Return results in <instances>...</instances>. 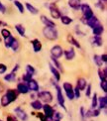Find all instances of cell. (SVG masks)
Returning a JSON list of instances; mask_svg holds the SVG:
<instances>
[{"mask_svg":"<svg viewBox=\"0 0 107 121\" xmlns=\"http://www.w3.org/2000/svg\"><path fill=\"white\" fill-rule=\"evenodd\" d=\"M43 35L46 39L50 41H56L59 38V32L57 28H51V27H45L43 29Z\"/></svg>","mask_w":107,"mask_h":121,"instance_id":"obj_1","label":"cell"},{"mask_svg":"<svg viewBox=\"0 0 107 121\" xmlns=\"http://www.w3.org/2000/svg\"><path fill=\"white\" fill-rule=\"evenodd\" d=\"M54 86L57 90V101H58V104L60 107H62L64 110H67V107H65V98H64V95L63 94V90H62V87L55 82L54 83Z\"/></svg>","mask_w":107,"mask_h":121,"instance_id":"obj_2","label":"cell"},{"mask_svg":"<svg viewBox=\"0 0 107 121\" xmlns=\"http://www.w3.org/2000/svg\"><path fill=\"white\" fill-rule=\"evenodd\" d=\"M80 10L82 12V21L85 24V21H87L88 19H90L92 16H94V13L92 11V9L88 4L83 3L80 5Z\"/></svg>","mask_w":107,"mask_h":121,"instance_id":"obj_3","label":"cell"},{"mask_svg":"<svg viewBox=\"0 0 107 121\" xmlns=\"http://www.w3.org/2000/svg\"><path fill=\"white\" fill-rule=\"evenodd\" d=\"M37 97L43 103H49L50 104L54 100V95L52 94L51 91H49V90H43V91L37 92Z\"/></svg>","mask_w":107,"mask_h":121,"instance_id":"obj_4","label":"cell"},{"mask_svg":"<svg viewBox=\"0 0 107 121\" xmlns=\"http://www.w3.org/2000/svg\"><path fill=\"white\" fill-rule=\"evenodd\" d=\"M13 111H14V115L17 117L18 120H20V121H28L29 115H28V113L25 111V110L21 106L15 107L13 109Z\"/></svg>","mask_w":107,"mask_h":121,"instance_id":"obj_5","label":"cell"},{"mask_svg":"<svg viewBox=\"0 0 107 121\" xmlns=\"http://www.w3.org/2000/svg\"><path fill=\"white\" fill-rule=\"evenodd\" d=\"M42 110H43V113L45 114V116L47 119L49 120H53V117H54V113H55V108L50 105L49 103H43V107H42Z\"/></svg>","mask_w":107,"mask_h":121,"instance_id":"obj_6","label":"cell"},{"mask_svg":"<svg viewBox=\"0 0 107 121\" xmlns=\"http://www.w3.org/2000/svg\"><path fill=\"white\" fill-rule=\"evenodd\" d=\"M63 89L64 90V93L67 95V97L69 100H73L74 99V94H73V86L70 82H65L63 83Z\"/></svg>","mask_w":107,"mask_h":121,"instance_id":"obj_7","label":"cell"},{"mask_svg":"<svg viewBox=\"0 0 107 121\" xmlns=\"http://www.w3.org/2000/svg\"><path fill=\"white\" fill-rule=\"evenodd\" d=\"M50 52H51V57L54 59H57V60L60 59L64 55V50L60 45H55L54 47H52Z\"/></svg>","mask_w":107,"mask_h":121,"instance_id":"obj_8","label":"cell"},{"mask_svg":"<svg viewBox=\"0 0 107 121\" xmlns=\"http://www.w3.org/2000/svg\"><path fill=\"white\" fill-rule=\"evenodd\" d=\"M48 7L50 9L51 16H52L53 19H60L62 17V12L60 11V9L58 8V6L55 3H51Z\"/></svg>","mask_w":107,"mask_h":121,"instance_id":"obj_9","label":"cell"},{"mask_svg":"<svg viewBox=\"0 0 107 121\" xmlns=\"http://www.w3.org/2000/svg\"><path fill=\"white\" fill-rule=\"evenodd\" d=\"M27 85H28V88H29L30 91L36 92V93L39 92V90H40V85H39L38 82H37L36 79L32 78V79L27 83Z\"/></svg>","mask_w":107,"mask_h":121,"instance_id":"obj_10","label":"cell"},{"mask_svg":"<svg viewBox=\"0 0 107 121\" xmlns=\"http://www.w3.org/2000/svg\"><path fill=\"white\" fill-rule=\"evenodd\" d=\"M40 19H41V22L45 25V27H51V28H55L56 27L55 21H53L52 19L48 18L46 15H41Z\"/></svg>","mask_w":107,"mask_h":121,"instance_id":"obj_11","label":"cell"},{"mask_svg":"<svg viewBox=\"0 0 107 121\" xmlns=\"http://www.w3.org/2000/svg\"><path fill=\"white\" fill-rule=\"evenodd\" d=\"M5 95L9 98V100L12 102H15L16 100L18 99V92L16 91L15 89H11V88H9L6 90V93H5Z\"/></svg>","mask_w":107,"mask_h":121,"instance_id":"obj_12","label":"cell"},{"mask_svg":"<svg viewBox=\"0 0 107 121\" xmlns=\"http://www.w3.org/2000/svg\"><path fill=\"white\" fill-rule=\"evenodd\" d=\"M16 91L20 94H27L29 93V88H28V85L27 83L25 82H19L16 86Z\"/></svg>","mask_w":107,"mask_h":121,"instance_id":"obj_13","label":"cell"},{"mask_svg":"<svg viewBox=\"0 0 107 121\" xmlns=\"http://www.w3.org/2000/svg\"><path fill=\"white\" fill-rule=\"evenodd\" d=\"M49 69H50V72L52 73V74H53V77H54L56 82H60V70L56 69L51 63L49 64Z\"/></svg>","mask_w":107,"mask_h":121,"instance_id":"obj_14","label":"cell"},{"mask_svg":"<svg viewBox=\"0 0 107 121\" xmlns=\"http://www.w3.org/2000/svg\"><path fill=\"white\" fill-rule=\"evenodd\" d=\"M64 56L67 60H73L75 58V51L73 48H69L64 51Z\"/></svg>","mask_w":107,"mask_h":121,"instance_id":"obj_15","label":"cell"},{"mask_svg":"<svg viewBox=\"0 0 107 121\" xmlns=\"http://www.w3.org/2000/svg\"><path fill=\"white\" fill-rule=\"evenodd\" d=\"M97 108L100 109L101 111L107 108V97L106 95L98 97V104H97Z\"/></svg>","mask_w":107,"mask_h":121,"instance_id":"obj_16","label":"cell"},{"mask_svg":"<svg viewBox=\"0 0 107 121\" xmlns=\"http://www.w3.org/2000/svg\"><path fill=\"white\" fill-rule=\"evenodd\" d=\"M90 43L95 47H102L103 46V39L101 36H93L90 39Z\"/></svg>","mask_w":107,"mask_h":121,"instance_id":"obj_17","label":"cell"},{"mask_svg":"<svg viewBox=\"0 0 107 121\" xmlns=\"http://www.w3.org/2000/svg\"><path fill=\"white\" fill-rule=\"evenodd\" d=\"M31 44H32V47H33V51L35 53H39L41 52V50H42V43L39 39H34L31 41Z\"/></svg>","mask_w":107,"mask_h":121,"instance_id":"obj_18","label":"cell"},{"mask_svg":"<svg viewBox=\"0 0 107 121\" xmlns=\"http://www.w3.org/2000/svg\"><path fill=\"white\" fill-rule=\"evenodd\" d=\"M67 40H68V44H70L71 46H73V47H75V48H77V49H80L81 48V46H80V44H79V42L76 40L73 35H70V34H68V36H67Z\"/></svg>","mask_w":107,"mask_h":121,"instance_id":"obj_19","label":"cell"},{"mask_svg":"<svg viewBox=\"0 0 107 121\" xmlns=\"http://www.w3.org/2000/svg\"><path fill=\"white\" fill-rule=\"evenodd\" d=\"M85 24L87 25L89 28L93 29L95 26H97L98 24H100V22H99V20L97 19V17H96V16H92L90 19H88L87 21H85Z\"/></svg>","mask_w":107,"mask_h":121,"instance_id":"obj_20","label":"cell"},{"mask_svg":"<svg viewBox=\"0 0 107 121\" xmlns=\"http://www.w3.org/2000/svg\"><path fill=\"white\" fill-rule=\"evenodd\" d=\"M87 84H88L87 83V80H86L85 78H79L77 79V82H76V87H77L80 90V91H82V90L85 89V87H86V85H87Z\"/></svg>","mask_w":107,"mask_h":121,"instance_id":"obj_21","label":"cell"},{"mask_svg":"<svg viewBox=\"0 0 107 121\" xmlns=\"http://www.w3.org/2000/svg\"><path fill=\"white\" fill-rule=\"evenodd\" d=\"M30 105H31V107L34 110H36V111H40V110H42L43 102L41 101V100H39V99H34Z\"/></svg>","mask_w":107,"mask_h":121,"instance_id":"obj_22","label":"cell"},{"mask_svg":"<svg viewBox=\"0 0 107 121\" xmlns=\"http://www.w3.org/2000/svg\"><path fill=\"white\" fill-rule=\"evenodd\" d=\"M104 32V26L101 24H98L97 26H95L92 29V34L93 36H101Z\"/></svg>","mask_w":107,"mask_h":121,"instance_id":"obj_23","label":"cell"},{"mask_svg":"<svg viewBox=\"0 0 107 121\" xmlns=\"http://www.w3.org/2000/svg\"><path fill=\"white\" fill-rule=\"evenodd\" d=\"M3 78H4L5 82H15V80H16L17 74H16V73L11 72V73H7V74H5Z\"/></svg>","mask_w":107,"mask_h":121,"instance_id":"obj_24","label":"cell"},{"mask_svg":"<svg viewBox=\"0 0 107 121\" xmlns=\"http://www.w3.org/2000/svg\"><path fill=\"white\" fill-rule=\"evenodd\" d=\"M15 30L18 32V34L21 37L26 38V29H25V27L22 24H16L15 25Z\"/></svg>","mask_w":107,"mask_h":121,"instance_id":"obj_25","label":"cell"},{"mask_svg":"<svg viewBox=\"0 0 107 121\" xmlns=\"http://www.w3.org/2000/svg\"><path fill=\"white\" fill-rule=\"evenodd\" d=\"M80 5H81L80 0H68V6L74 10L80 9Z\"/></svg>","mask_w":107,"mask_h":121,"instance_id":"obj_26","label":"cell"},{"mask_svg":"<svg viewBox=\"0 0 107 121\" xmlns=\"http://www.w3.org/2000/svg\"><path fill=\"white\" fill-rule=\"evenodd\" d=\"M98 77L100 78V82H102V80H107V69H106V67L103 69H98Z\"/></svg>","mask_w":107,"mask_h":121,"instance_id":"obj_27","label":"cell"},{"mask_svg":"<svg viewBox=\"0 0 107 121\" xmlns=\"http://www.w3.org/2000/svg\"><path fill=\"white\" fill-rule=\"evenodd\" d=\"M60 19V22H62L64 25H67V26L73 22V19L69 16H67V15H62V17Z\"/></svg>","mask_w":107,"mask_h":121,"instance_id":"obj_28","label":"cell"},{"mask_svg":"<svg viewBox=\"0 0 107 121\" xmlns=\"http://www.w3.org/2000/svg\"><path fill=\"white\" fill-rule=\"evenodd\" d=\"M11 103V101L9 100V98L6 96V95H2L1 98H0V106H2V107H7L8 105Z\"/></svg>","mask_w":107,"mask_h":121,"instance_id":"obj_29","label":"cell"},{"mask_svg":"<svg viewBox=\"0 0 107 121\" xmlns=\"http://www.w3.org/2000/svg\"><path fill=\"white\" fill-rule=\"evenodd\" d=\"M26 8H27L28 11L31 14H33V15H37L39 13V10L36 8L35 6H33L31 3H29V2H26Z\"/></svg>","mask_w":107,"mask_h":121,"instance_id":"obj_30","label":"cell"},{"mask_svg":"<svg viewBox=\"0 0 107 121\" xmlns=\"http://www.w3.org/2000/svg\"><path fill=\"white\" fill-rule=\"evenodd\" d=\"M97 104H98V96H97V93L94 92V94L92 95V98H91V104H90L91 109L97 108Z\"/></svg>","mask_w":107,"mask_h":121,"instance_id":"obj_31","label":"cell"},{"mask_svg":"<svg viewBox=\"0 0 107 121\" xmlns=\"http://www.w3.org/2000/svg\"><path fill=\"white\" fill-rule=\"evenodd\" d=\"M15 41V38L12 36H9L8 38H6V39H4V45H5V47H6L7 49H9V48H11V46H12V44H13V42Z\"/></svg>","mask_w":107,"mask_h":121,"instance_id":"obj_32","label":"cell"},{"mask_svg":"<svg viewBox=\"0 0 107 121\" xmlns=\"http://www.w3.org/2000/svg\"><path fill=\"white\" fill-rule=\"evenodd\" d=\"M51 60H52V63H51V64H52L57 69H59L60 72H62V70H63V67H62V64L59 62V60L54 59V58L51 57Z\"/></svg>","mask_w":107,"mask_h":121,"instance_id":"obj_33","label":"cell"},{"mask_svg":"<svg viewBox=\"0 0 107 121\" xmlns=\"http://www.w3.org/2000/svg\"><path fill=\"white\" fill-rule=\"evenodd\" d=\"M93 62L96 65V67H98V68H101L103 65L102 60H101V59H100V55H94L93 56Z\"/></svg>","mask_w":107,"mask_h":121,"instance_id":"obj_34","label":"cell"},{"mask_svg":"<svg viewBox=\"0 0 107 121\" xmlns=\"http://www.w3.org/2000/svg\"><path fill=\"white\" fill-rule=\"evenodd\" d=\"M14 5L17 7V9L19 10V12H20V13H24L25 7H24V5H23L21 2L18 1V0H14Z\"/></svg>","mask_w":107,"mask_h":121,"instance_id":"obj_35","label":"cell"},{"mask_svg":"<svg viewBox=\"0 0 107 121\" xmlns=\"http://www.w3.org/2000/svg\"><path fill=\"white\" fill-rule=\"evenodd\" d=\"M0 35L2 36V38L6 39V38H8L9 36H11V32H10L8 29L3 28V29H1V31H0Z\"/></svg>","mask_w":107,"mask_h":121,"instance_id":"obj_36","label":"cell"},{"mask_svg":"<svg viewBox=\"0 0 107 121\" xmlns=\"http://www.w3.org/2000/svg\"><path fill=\"white\" fill-rule=\"evenodd\" d=\"M32 78H33V75L30 74V73H25L22 75V80H23V82H25V83H28Z\"/></svg>","mask_w":107,"mask_h":121,"instance_id":"obj_37","label":"cell"},{"mask_svg":"<svg viewBox=\"0 0 107 121\" xmlns=\"http://www.w3.org/2000/svg\"><path fill=\"white\" fill-rule=\"evenodd\" d=\"M19 48H20V44H19V42H18V40L15 39V41L13 42L12 46H11L12 51H13L14 53H17V52L19 51Z\"/></svg>","mask_w":107,"mask_h":121,"instance_id":"obj_38","label":"cell"},{"mask_svg":"<svg viewBox=\"0 0 107 121\" xmlns=\"http://www.w3.org/2000/svg\"><path fill=\"white\" fill-rule=\"evenodd\" d=\"M64 119V114L60 111H55L53 120H63Z\"/></svg>","mask_w":107,"mask_h":121,"instance_id":"obj_39","label":"cell"},{"mask_svg":"<svg viewBox=\"0 0 107 121\" xmlns=\"http://www.w3.org/2000/svg\"><path fill=\"white\" fill-rule=\"evenodd\" d=\"M26 73L34 75V74L36 73V69H35V68L33 67L32 65H26Z\"/></svg>","mask_w":107,"mask_h":121,"instance_id":"obj_40","label":"cell"},{"mask_svg":"<svg viewBox=\"0 0 107 121\" xmlns=\"http://www.w3.org/2000/svg\"><path fill=\"white\" fill-rule=\"evenodd\" d=\"M85 96L86 97H90L91 96V92H92V86H91V84H87L85 87Z\"/></svg>","mask_w":107,"mask_h":121,"instance_id":"obj_41","label":"cell"},{"mask_svg":"<svg viewBox=\"0 0 107 121\" xmlns=\"http://www.w3.org/2000/svg\"><path fill=\"white\" fill-rule=\"evenodd\" d=\"M78 113H79V117H80L81 121H85V108L83 106H80Z\"/></svg>","mask_w":107,"mask_h":121,"instance_id":"obj_42","label":"cell"},{"mask_svg":"<svg viewBox=\"0 0 107 121\" xmlns=\"http://www.w3.org/2000/svg\"><path fill=\"white\" fill-rule=\"evenodd\" d=\"M100 87L104 93L107 92V80H102V82H100Z\"/></svg>","mask_w":107,"mask_h":121,"instance_id":"obj_43","label":"cell"},{"mask_svg":"<svg viewBox=\"0 0 107 121\" xmlns=\"http://www.w3.org/2000/svg\"><path fill=\"white\" fill-rule=\"evenodd\" d=\"M81 91L77 88V87H73V94H74V98H76V99H79L80 98V95H81V93H80Z\"/></svg>","mask_w":107,"mask_h":121,"instance_id":"obj_44","label":"cell"},{"mask_svg":"<svg viewBox=\"0 0 107 121\" xmlns=\"http://www.w3.org/2000/svg\"><path fill=\"white\" fill-rule=\"evenodd\" d=\"M36 117H37L38 119H40V121H45L46 119H47L45 116V114L43 112H40V111H38V113H36Z\"/></svg>","mask_w":107,"mask_h":121,"instance_id":"obj_45","label":"cell"},{"mask_svg":"<svg viewBox=\"0 0 107 121\" xmlns=\"http://www.w3.org/2000/svg\"><path fill=\"white\" fill-rule=\"evenodd\" d=\"M91 110H92V118L93 117H98L101 114V110L98 109V108H94V109H91Z\"/></svg>","mask_w":107,"mask_h":121,"instance_id":"obj_46","label":"cell"},{"mask_svg":"<svg viewBox=\"0 0 107 121\" xmlns=\"http://www.w3.org/2000/svg\"><path fill=\"white\" fill-rule=\"evenodd\" d=\"M7 72V65L0 63V74H4Z\"/></svg>","mask_w":107,"mask_h":121,"instance_id":"obj_47","label":"cell"},{"mask_svg":"<svg viewBox=\"0 0 107 121\" xmlns=\"http://www.w3.org/2000/svg\"><path fill=\"white\" fill-rule=\"evenodd\" d=\"M6 121H19L14 114H9L6 116Z\"/></svg>","mask_w":107,"mask_h":121,"instance_id":"obj_48","label":"cell"},{"mask_svg":"<svg viewBox=\"0 0 107 121\" xmlns=\"http://www.w3.org/2000/svg\"><path fill=\"white\" fill-rule=\"evenodd\" d=\"M89 118H92V110H91V108L85 110V119H89Z\"/></svg>","mask_w":107,"mask_h":121,"instance_id":"obj_49","label":"cell"},{"mask_svg":"<svg viewBox=\"0 0 107 121\" xmlns=\"http://www.w3.org/2000/svg\"><path fill=\"white\" fill-rule=\"evenodd\" d=\"M100 59H101V60H102L103 64H106V63H107V55H106V54L100 55Z\"/></svg>","mask_w":107,"mask_h":121,"instance_id":"obj_50","label":"cell"},{"mask_svg":"<svg viewBox=\"0 0 107 121\" xmlns=\"http://www.w3.org/2000/svg\"><path fill=\"white\" fill-rule=\"evenodd\" d=\"M5 12H6V7L1 3V1H0V13L5 14Z\"/></svg>","mask_w":107,"mask_h":121,"instance_id":"obj_51","label":"cell"},{"mask_svg":"<svg viewBox=\"0 0 107 121\" xmlns=\"http://www.w3.org/2000/svg\"><path fill=\"white\" fill-rule=\"evenodd\" d=\"M75 27H76V28H75V32H76V33H77V34L79 35V36H84V35H85V34H84L83 32H81V31H80V29H79V27H78V26H75Z\"/></svg>","mask_w":107,"mask_h":121,"instance_id":"obj_52","label":"cell"},{"mask_svg":"<svg viewBox=\"0 0 107 121\" xmlns=\"http://www.w3.org/2000/svg\"><path fill=\"white\" fill-rule=\"evenodd\" d=\"M96 7L100 8L101 10H104V6H103V4H102V2H101L100 0H99V1H98L97 3H96Z\"/></svg>","mask_w":107,"mask_h":121,"instance_id":"obj_53","label":"cell"},{"mask_svg":"<svg viewBox=\"0 0 107 121\" xmlns=\"http://www.w3.org/2000/svg\"><path fill=\"white\" fill-rule=\"evenodd\" d=\"M0 26H7V24L2 22V21H0Z\"/></svg>","mask_w":107,"mask_h":121,"instance_id":"obj_54","label":"cell"},{"mask_svg":"<svg viewBox=\"0 0 107 121\" xmlns=\"http://www.w3.org/2000/svg\"><path fill=\"white\" fill-rule=\"evenodd\" d=\"M100 1H101V2H103V3H106V2H107V0H100Z\"/></svg>","mask_w":107,"mask_h":121,"instance_id":"obj_55","label":"cell"},{"mask_svg":"<svg viewBox=\"0 0 107 121\" xmlns=\"http://www.w3.org/2000/svg\"><path fill=\"white\" fill-rule=\"evenodd\" d=\"M45 121H53V120H49V119H46Z\"/></svg>","mask_w":107,"mask_h":121,"instance_id":"obj_56","label":"cell"},{"mask_svg":"<svg viewBox=\"0 0 107 121\" xmlns=\"http://www.w3.org/2000/svg\"><path fill=\"white\" fill-rule=\"evenodd\" d=\"M53 121H62V120H53Z\"/></svg>","mask_w":107,"mask_h":121,"instance_id":"obj_57","label":"cell"},{"mask_svg":"<svg viewBox=\"0 0 107 121\" xmlns=\"http://www.w3.org/2000/svg\"><path fill=\"white\" fill-rule=\"evenodd\" d=\"M0 121H3V120H2V119H0Z\"/></svg>","mask_w":107,"mask_h":121,"instance_id":"obj_58","label":"cell"},{"mask_svg":"<svg viewBox=\"0 0 107 121\" xmlns=\"http://www.w3.org/2000/svg\"><path fill=\"white\" fill-rule=\"evenodd\" d=\"M0 42H1V39H0Z\"/></svg>","mask_w":107,"mask_h":121,"instance_id":"obj_59","label":"cell"},{"mask_svg":"<svg viewBox=\"0 0 107 121\" xmlns=\"http://www.w3.org/2000/svg\"><path fill=\"white\" fill-rule=\"evenodd\" d=\"M10 1H12V0H10Z\"/></svg>","mask_w":107,"mask_h":121,"instance_id":"obj_60","label":"cell"}]
</instances>
